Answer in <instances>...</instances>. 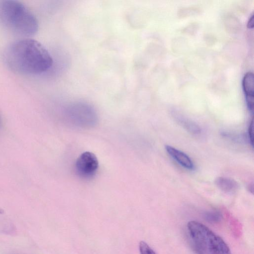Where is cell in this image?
<instances>
[{"label": "cell", "instance_id": "6da1fadb", "mask_svg": "<svg viewBox=\"0 0 254 254\" xmlns=\"http://www.w3.org/2000/svg\"><path fill=\"white\" fill-rule=\"evenodd\" d=\"M5 65L11 70L24 74H38L48 70L53 64L48 50L40 42L30 38L14 41L2 54Z\"/></svg>", "mask_w": 254, "mask_h": 254}, {"label": "cell", "instance_id": "7a4b0ae2", "mask_svg": "<svg viewBox=\"0 0 254 254\" xmlns=\"http://www.w3.org/2000/svg\"><path fill=\"white\" fill-rule=\"evenodd\" d=\"M0 22L9 31L22 36L33 35L39 28L35 15L26 5L15 0H0Z\"/></svg>", "mask_w": 254, "mask_h": 254}, {"label": "cell", "instance_id": "3957f363", "mask_svg": "<svg viewBox=\"0 0 254 254\" xmlns=\"http://www.w3.org/2000/svg\"><path fill=\"white\" fill-rule=\"evenodd\" d=\"M187 230L193 250L196 254H231L223 239L204 224L190 221Z\"/></svg>", "mask_w": 254, "mask_h": 254}, {"label": "cell", "instance_id": "277c9868", "mask_svg": "<svg viewBox=\"0 0 254 254\" xmlns=\"http://www.w3.org/2000/svg\"><path fill=\"white\" fill-rule=\"evenodd\" d=\"M98 168L96 156L92 152H85L78 158L75 163V170L80 177L88 179L96 174Z\"/></svg>", "mask_w": 254, "mask_h": 254}, {"label": "cell", "instance_id": "5b68a950", "mask_svg": "<svg viewBox=\"0 0 254 254\" xmlns=\"http://www.w3.org/2000/svg\"><path fill=\"white\" fill-rule=\"evenodd\" d=\"M168 154L182 167L188 170H193L194 164L190 157L184 152L170 145H166Z\"/></svg>", "mask_w": 254, "mask_h": 254}, {"label": "cell", "instance_id": "8992f818", "mask_svg": "<svg viewBox=\"0 0 254 254\" xmlns=\"http://www.w3.org/2000/svg\"><path fill=\"white\" fill-rule=\"evenodd\" d=\"M215 184L220 190L226 193L233 192L238 188V183L235 180L226 177L217 178Z\"/></svg>", "mask_w": 254, "mask_h": 254}, {"label": "cell", "instance_id": "52a82bcc", "mask_svg": "<svg viewBox=\"0 0 254 254\" xmlns=\"http://www.w3.org/2000/svg\"><path fill=\"white\" fill-rule=\"evenodd\" d=\"M242 84L246 98L254 97V75L253 73L249 72L245 75Z\"/></svg>", "mask_w": 254, "mask_h": 254}, {"label": "cell", "instance_id": "ba28073f", "mask_svg": "<svg viewBox=\"0 0 254 254\" xmlns=\"http://www.w3.org/2000/svg\"><path fill=\"white\" fill-rule=\"evenodd\" d=\"M177 119L179 124L190 133L194 134L200 133L201 128L197 124L182 117H177Z\"/></svg>", "mask_w": 254, "mask_h": 254}, {"label": "cell", "instance_id": "9c48e42d", "mask_svg": "<svg viewBox=\"0 0 254 254\" xmlns=\"http://www.w3.org/2000/svg\"><path fill=\"white\" fill-rule=\"evenodd\" d=\"M204 219L211 223H218L221 221L222 216L221 213L218 211L211 210L206 211L203 213Z\"/></svg>", "mask_w": 254, "mask_h": 254}, {"label": "cell", "instance_id": "30bf717a", "mask_svg": "<svg viewBox=\"0 0 254 254\" xmlns=\"http://www.w3.org/2000/svg\"><path fill=\"white\" fill-rule=\"evenodd\" d=\"M139 250L140 254H156L153 250L144 241L139 242Z\"/></svg>", "mask_w": 254, "mask_h": 254}, {"label": "cell", "instance_id": "8fae6325", "mask_svg": "<svg viewBox=\"0 0 254 254\" xmlns=\"http://www.w3.org/2000/svg\"><path fill=\"white\" fill-rule=\"evenodd\" d=\"M248 138L250 143L254 146V120L251 121L248 128Z\"/></svg>", "mask_w": 254, "mask_h": 254}, {"label": "cell", "instance_id": "7c38bea8", "mask_svg": "<svg viewBox=\"0 0 254 254\" xmlns=\"http://www.w3.org/2000/svg\"><path fill=\"white\" fill-rule=\"evenodd\" d=\"M254 15L253 14L250 17V19L249 20V21L248 22V27L249 28H253L254 25Z\"/></svg>", "mask_w": 254, "mask_h": 254}, {"label": "cell", "instance_id": "4fadbf2b", "mask_svg": "<svg viewBox=\"0 0 254 254\" xmlns=\"http://www.w3.org/2000/svg\"><path fill=\"white\" fill-rule=\"evenodd\" d=\"M3 212V210L0 208V213H2Z\"/></svg>", "mask_w": 254, "mask_h": 254}, {"label": "cell", "instance_id": "5bb4252c", "mask_svg": "<svg viewBox=\"0 0 254 254\" xmlns=\"http://www.w3.org/2000/svg\"></svg>", "mask_w": 254, "mask_h": 254}]
</instances>
